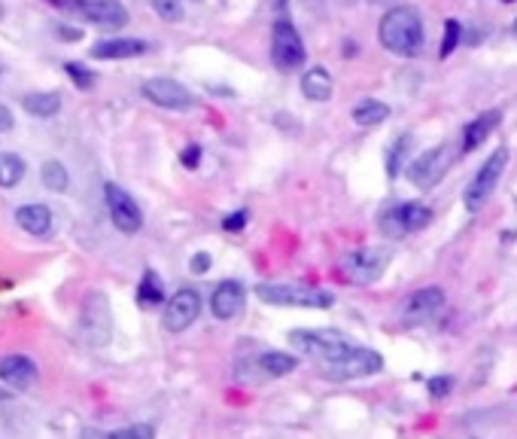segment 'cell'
I'll use <instances>...</instances> for the list:
<instances>
[{"label": "cell", "mask_w": 517, "mask_h": 439, "mask_svg": "<svg viewBox=\"0 0 517 439\" xmlns=\"http://www.w3.org/2000/svg\"><path fill=\"white\" fill-rule=\"evenodd\" d=\"M377 37H381L384 50H390L392 55H402V58H414L423 50V19L414 6H392L387 16L381 19L377 27Z\"/></svg>", "instance_id": "obj_1"}, {"label": "cell", "mask_w": 517, "mask_h": 439, "mask_svg": "<svg viewBox=\"0 0 517 439\" xmlns=\"http://www.w3.org/2000/svg\"><path fill=\"white\" fill-rule=\"evenodd\" d=\"M286 339L295 351L308 357V360H314L316 366H326V363L338 360V357L354 345V339L338 333V329H293Z\"/></svg>", "instance_id": "obj_2"}, {"label": "cell", "mask_w": 517, "mask_h": 439, "mask_svg": "<svg viewBox=\"0 0 517 439\" xmlns=\"http://www.w3.org/2000/svg\"><path fill=\"white\" fill-rule=\"evenodd\" d=\"M384 369V357L375 348H362V345H350L338 360L320 366V375L329 381H356V379H369L377 375Z\"/></svg>", "instance_id": "obj_3"}, {"label": "cell", "mask_w": 517, "mask_h": 439, "mask_svg": "<svg viewBox=\"0 0 517 439\" xmlns=\"http://www.w3.org/2000/svg\"><path fill=\"white\" fill-rule=\"evenodd\" d=\"M256 297L265 305H280V308H329L335 302L329 290H316V287H301V284H259Z\"/></svg>", "instance_id": "obj_4"}, {"label": "cell", "mask_w": 517, "mask_h": 439, "mask_svg": "<svg viewBox=\"0 0 517 439\" xmlns=\"http://www.w3.org/2000/svg\"><path fill=\"white\" fill-rule=\"evenodd\" d=\"M432 223V211L426 208L423 202H402L392 204L381 214V235L390 238V242H399V238H408L414 232L426 229Z\"/></svg>", "instance_id": "obj_5"}, {"label": "cell", "mask_w": 517, "mask_h": 439, "mask_svg": "<svg viewBox=\"0 0 517 439\" xmlns=\"http://www.w3.org/2000/svg\"><path fill=\"white\" fill-rule=\"evenodd\" d=\"M506 165H508V150H506V147L493 150L490 159H487L484 165H481L478 174L472 177V183H468V187H466V196H463V204H466L468 214H475V211L484 208L487 198L493 196L496 183H499L502 171H506Z\"/></svg>", "instance_id": "obj_6"}, {"label": "cell", "mask_w": 517, "mask_h": 439, "mask_svg": "<svg viewBox=\"0 0 517 439\" xmlns=\"http://www.w3.org/2000/svg\"><path fill=\"white\" fill-rule=\"evenodd\" d=\"M271 61L278 65V71H299L305 65V43H301V34L295 31V25H289L286 19L274 22L271 34Z\"/></svg>", "instance_id": "obj_7"}, {"label": "cell", "mask_w": 517, "mask_h": 439, "mask_svg": "<svg viewBox=\"0 0 517 439\" xmlns=\"http://www.w3.org/2000/svg\"><path fill=\"white\" fill-rule=\"evenodd\" d=\"M390 263V250H377V247H362L341 259V274L354 284H375Z\"/></svg>", "instance_id": "obj_8"}, {"label": "cell", "mask_w": 517, "mask_h": 439, "mask_svg": "<svg viewBox=\"0 0 517 439\" xmlns=\"http://www.w3.org/2000/svg\"><path fill=\"white\" fill-rule=\"evenodd\" d=\"M453 165V153L447 143H441V147H432L426 150V153H420L417 159L408 165V181L414 183L417 189H432L441 177L447 174V168Z\"/></svg>", "instance_id": "obj_9"}, {"label": "cell", "mask_w": 517, "mask_h": 439, "mask_svg": "<svg viewBox=\"0 0 517 439\" xmlns=\"http://www.w3.org/2000/svg\"><path fill=\"white\" fill-rule=\"evenodd\" d=\"M103 202H107L110 220H113V226L119 232H125V235H134V232L143 229L141 204H137L122 187H116V183H107V187H103Z\"/></svg>", "instance_id": "obj_10"}, {"label": "cell", "mask_w": 517, "mask_h": 439, "mask_svg": "<svg viewBox=\"0 0 517 439\" xmlns=\"http://www.w3.org/2000/svg\"><path fill=\"white\" fill-rule=\"evenodd\" d=\"M143 98L153 101L156 107L164 110H192L195 107V95L183 86V82L171 77H153L143 82Z\"/></svg>", "instance_id": "obj_11"}, {"label": "cell", "mask_w": 517, "mask_h": 439, "mask_svg": "<svg viewBox=\"0 0 517 439\" xmlns=\"http://www.w3.org/2000/svg\"><path fill=\"white\" fill-rule=\"evenodd\" d=\"M110 329H113V320H110V305L103 293H88V299L82 302V333L92 345H107Z\"/></svg>", "instance_id": "obj_12"}, {"label": "cell", "mask_w": 517, "mask_h": 439, "mask_svg": "<svg viewBox=\"0 0 517 439\" xmlns=\"http://www.w3.org/2000/svg\"><path fill=\"white\" fill-rule=\"evenodd\" d=\"M201 314V297L195 290H180L168 299V308H164V329L168 333H183L198 320Z\"/></svg>", "instance_id": "obj_13"}, {"label": "cell", "mask_w": 517, "mask_h": 439, "mask_svg": "<svg viewBox=\"0 0 517 439\" xmlns=\"http://www.w3.org/2000/svg\"><path fill=\"white\" fill-rule=\"evenodd\" d=\"M445 308V290L441 287H423V290L411 293L402 305V318L405 324H423V320L436 318Z\"/></svg>", "instance_id": "obj_14"}, {"label": "cell", "mask_w": 517, "mask_h": 439, "mask_svg": "<svg viewBox=\"0 0 517 439\" xmlns=\"http://www.w3.org/2000/svg\"><path fill=\"white\" fill-rule=\"evenodd\" d=\"M247 290L240 281H219L217 290L210 293V312L217 320H232L244 312Z\"/></svg>", "instance_id": "obj_15"}, {"label": "cell", "mask_w": 517, "mask_h": 439, "mask_svg": "<svg viewBox=\"0 0 517 439\" xmlns=\"http://www.w3.org/2000/svg\"><path fill=\"white\" fill-rule=\"evenodd\" d=\"M0 379H4V384H10L12 390H31L40 379L37 363L25 354H10L0 360Z\"/></svg>", "instance_id": "obj_16"}, {"label": "cell", "mask_w": 517, "mask_h": 439, "mask_svg": "<svg viewBox=\"0 0 517 439\" xmlns=\"http://www.w3.org/2000/svg\"><path fill=\"white\" fill-rule=\"evenodd\" d=\"M82 16L98 27H122L128 25V10L119 0H86L82 4Z\"/></svg>", "instance_id": "obj_17"}, {"label": "cell", "mask_w": 517, "mask_h": 439, "mask_svg": "<svg viewBox=\"0 0 517 439\" xmlns=\"http://www.w3.org/2000/svg\"><path fill=\"white\" fill-rule=\"evenodd\" d=\"M149 50L147 40H131V37H122V40H101V43L92 46V58L98 61H119V58H137V55H143Z\"/></svg>", "instance_id": "obj_18"}, {"label": "cell", "mask_w": 517, "mask_h": 439, "mask_svg": "<svg viewBox=\"0 0 517 439\" xmlns=\"http://www.w3.org/2000/svg\"><path fill=\"white\" fill-rule=\"evenodd\" d=\"M250 366L259 369V379H284L299 366V357L286 354V351H262Z\"/></svg>", "instance_id": "obj_19"}, {"label": "cell", "mask_w": 517, "mask_h": 439, "mask_svg": "<svg viewBox=\"0 0 517 439\" xmlns=\"http://www.w3.org/2000/svg\"><path fill=\"white\" fill-rule=\"evenodd\" d=\"M16 223L22 226L27 235H46L52 229V211L46 204H22L16 211Z\"/></svg>", "instance_id": "obj_20"}, {"label": "cell", "mask_w": 517, "mask_h": 439, "mask_svg": "<svg viewBox=\"0 0 517 439\" xmlns=\"http://www.w3.org/2000/svg\"><path fill=\"white\" fill-rule=\"evenodd\" d=\"M499 119H502L499 110H487V113H481L478 119L468 122L466 132H463V150H466V153H468V150H478L481 143L490 137L493 128L499 126Z\"/></svg>", "instance_id": "obj_21"}, {"label": "cell", "mask_w": 517, "mask_h": 439, "mask_svg": "<svg viewBox=\"0 0 517 439\" xmlns=\"http://www.w3.org/2000/svg\"><path fill=\"white\" fill-rule=\"evenodd\" d=\"M332 73L326 67H310V71L301 77V92H305L308 101H329L332 98Z\"/></svg>", "instance_id": "obj_22"}, {"label": "cell", "mask_w": 517, "mask_h": 439, "mask_svg": "<svg viewBox=\"0 0 517 439\" xmlns=\"http://www.w3.org/2000/svg\"><path fill=\"white\" fill-rule=\"evenodd\" d=\"M387 119H390V107L377 98H365L354 107V122H360V126H381Z\"/></svg>", "instance_id": "obj_23"}, {"label": "cell", "mask_w": 517, "mask_h": 439, "mask_svg": "<svg viewBox=\"0 0 517 439\" xmlns=\"http://www.w3.org/2000/svg\"><path fill=\"white\" fill-rule=\"evenodd\" d=\"M27 165L22 156L16 153H0V189H12L22 183Z\"/></svg>", "instance_id": "obj_24"}, {"label": "cell", "mask_w": 517, "mask_h": 439, "mask_svg": "<svg viewBox=\"0 0 517 439\" xmlns=\"http://www.w3.org/2000/svg\"><path fill=\"white\" fill-rule=\"evenodd\" d=\"M22 107L31 116H55L61 110V98L55 92H31L22 98Z\"/></svg>", "instance_id": "obj_25"}, {"label": "cell", "mask_w": 517, "mask_h": 439, "mask_svg": "<svg viewBox=\"0 0 517 439\" xmlns=\"http://www.w3.org/2000/svg\"><path fill=\"white\" fill-rule=\"evenodd\" d=\"M137 299H141L143 305H158V302L164 299V284L153 269L143 274L141 287H137Z\"/></svg>", "instance_id": "obj_26"}, {"label": "cell", "mask_w": 517, "mask_h": 439, "mask_svg": "<svg viewBox=\"0 0 517 439\" xmlns=\"http://www.w3.org/2000/svg\"><path fill=\"white\" fill-rule=\"evenodd\" d=\"M411 143H414V137H411V135H402L396 143H392V150H390V156H387V174H390V177H399V174H402L405 159L411 156Z\"/></svg>", "instance_id": "obj_27"}, {"label": "cell", "mask_w": 517, "mask_h": 439, "mask_svg": "<svg viewBox=\"0 0 517 439\" xmlns=\"http://www.w3.org/2000/svg\"><path fill=\"white\" fill-rule=\"evenodd\" d=\"M40 177H43V183H46V189H52V192H65L67 189V183H71V177H67V168L61 162H46L43 168H40Z\"/></svg>", "instance_id": "obj_28"}, {"label": "cell", "mask_w": 517, "mask_h": 439, "mask_svg": "<svg viewBox=\"0 0 517 439\" xmlns=\"http://www.w3.org/2000/svg\"><path fill=\"white\" fill-rule=\"evenodd\" d=\"M103 439H156V427L153 424H131V427H119Z\"/></svg>", "instance_id": "obj_29"}, {"label": "cell", "mask_w": 517, "mask_h": 439, "mask_svg": "<svg viewBox=\"0 0 517 439\" xmlns=\"http://www.w3.org/2000/svg\"><path fill=\"white\" fill-rule=\"evenodd\" d=\"M149 6H153L164 22H180L183 19V0H149Z\"/></svg>", "instance_id": "obj_30"}, {"label": "cell", "mask_w": 517, "mask_h": 439, "mask_svg": "<svg viewBox=\"0 0 517 439\" xmlns=\"http://www.w3.org/2000/svg\"><path fill=\"white\" fill-rule=\"evenodd\" d=\"M460 37H463V31H460V22H457V19H447V22H445V40H441V50H438L441 58H447V55L457 50Z\"/></svg>", "instance_id": "obj_31"}, {"label": "cell", "mask_w": 517, "mask_h": 439, "mask_svg": "<svg viewBox=\"0 0 517 439\" xmlns=\"http://www.w3.org/2000/svg\"><path fill=\"white\" fill-rule=\"evenodd\" d=\"M65 73H71V80L77 82V89H92L95 86L92 71H88V67H82V65H77V61H67Z\"/></svg>", "instance_id": "obj_32"}, {"label": "cell", "mask_w": 517, "mask_h": 439, "mask_svg": "<svg viewBox=\"0 0 517 439\" xmlns=\"http://www.w3.org/2000/svg\"><path fill=\"white\" fill-rule=\"evenodd\" d=\"M453 388V379L451 375H436V379H430V394L432 397H447Z\"/></svg>", "instance_id": "obj_33"}, {"label": "cell", "mask_w": 517, "mask_h": 439, "mask_svg": "<svg viewBox=\"0 0 517 439\" xmlns=\"http://www.w3.org/2000/svg\"><path fill=\"white\" fill-rule=\"evenodd\" d=\"M247 220H250V217H247V211H234V214H229L223 220V229L225 232H240L247 226Z\"/></svg>", "instance_id": "obj_34"}, {"label": "cell", "mask_w": 517, "mask_h": 439, "mask_svg": "<svg viewBox=\"0 0 517 439\" xmlns=\"http://www.w3.org/2000/svg\"><path fill=\"white\" fill-rule=\"evenodd\" d=\"M180 162L186 165V168H198V162H201V147H198V143H189V147L183 150Z\"/></svg>", "instance_id": "obj_35"}, {"label": "cell", "mask_w": 517, "mask_h": 439, "mask_svg": "<svg viewBox=\"0 0 517 439\" xmlns=\"http://www.w3.org/2000/svg\"><path fill=\"white\" fill-rule=\"evenodd\" d=\"M189 266H192V272L195 274H204L207 269H210V253H195Z\"/></svg>", "instance_id": "obj_36"}, {"label": "cell", "mask_w": 517, "mask_h": 439, "mask_svg": "<svg viewBox=\"0 0 517 439\" xmlns=\"http://www.w3.org/2000/svg\"><path fill=\"white\" fill-rule=\"evenodd\" d=\"M10 128H12V113L4 104H0V135L10 132Z\"/></svg>", "instance_id": "obj_37"}, {"label": "cell", "mask_w": 517, "mask_h": 439, "mask_svg": "<svg viewBox=\"0 0 517 439\" xmlns=\"http://www.w3.org/2000/svg\"><path fill=\"white\" fill-rule=\"evenodd\" d=\"M58 10H82V0H49Z\"/></svg>", "instance_id": "obj_38"}, {"label": "cell", "mask_w": 517, "mask_h": 439, "mask_svg": "<svg viewBox=\"0 0 517 439\" xmlns=\"http://www.w3.org/2000/svg\"><path fill=\"white\" fill-rule=\"evenodd\" d=\"M58 37H65V40H80V31H67V27H58Z\"/></svg>", "instance_id": "obj_39"}, {"label": "cell", "mask_w": 517, "mask_h": 439, "mask_svg": "<svg viewBox=\"0 0 517 439\" xmlns=\"http://www.w3.org/2000/svg\"><path fill=\"white\" fill-rule=\"evenodd\" d=\"M6 397H10V390L0 388V406H4V403H6Z\"/></svg>", "instance_id": "obj_40"}, {"label": "cell", "mask_w": 517, "mask_h": 439, "mask_svg": "<svg viewBox=\"0 0 517 439\" xmlns=\"http://www.w3.org/2000/svg\"><path fill=\"white\" fill-rule=\"evenodd\" d=\"M512 34H514V40H517V19H514V25H512Z\"/></svg>", "instance_id": "obj_41"}, {"label": "cell", "mask_w": 517, "mask_h": 439, "mask_svg": "<svg viewBox=\"0 0 517 439\" xmlns=\"http://www.w3.org/2000/svg\"><path fill=\"white\" fill-rule=\"evenodd\" d=\"M0 19H4V4H0Z\"/></svg>", "instance_id": "obj_42"}, {"label": "cell", "mask_w": 517, "mask_h": 439, "mask_svg": "<svg viewBox=\"0 0 517 439\" xmlns=\"http://www.w3.org/2000/svg\"><path fill=\"white\" fill-rule=\"evenodd\" d=\"M502 4H514V0H502Z\"/></svg>", "instance_id": "obj_43"}, {"label": "cell", "mask_w": 517, "mask_h": 439, "mask_svg": "<svg viewBox=\"0 0 517 439\" xmlns=\"http://www.w3.org/2000/svg\"><path fill=\"white\" fill-rule=\"evenodd\" d=\"M347 4H360V0H347Z\"/></svg>", "instance_id": "obj_44"}]
</instances>
